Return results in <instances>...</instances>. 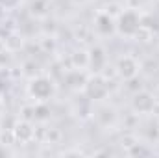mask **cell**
I'll return each mask as SVG.
<instances>
[{"instance_id":"1","label":"cell","mask_w":159,"mask_h":158,"mask_svg":"<svg viewBox=\"0 0 159 158\" xmlns=\"http://www.w3.org/2000/svg\"><path fill=\"white\" fill-rule=\"evenodd\" d=\"M119 28H120V32H122V34H126V36L135 34V32H137V28H139V17H137L135 13H131V11H126V13L120 17Z\"/></svg>"}]
</instances>
